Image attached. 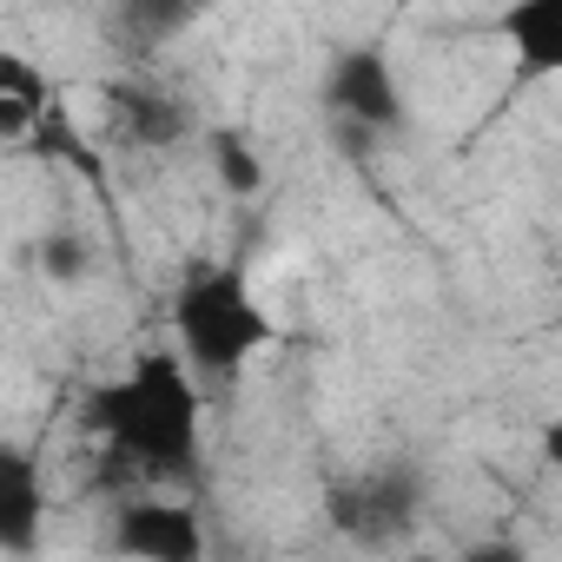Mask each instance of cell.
Instances as JSON below:
<instances>
[{
	"label": "cell",
	"mask_w": 562,
	"mask_h": 562,
	"mask_svg": "<svg viewBox=\"0 0 562 562\" xmlns=\"http://www.w3.org/2000/svg\"><path fill=\"white\" fill-rule=\"evenodd\" d=\"M41 509H47V496H41V470H34V457H21V450H8V463H0V549H34V536H41Z\"/></svg>",
	"instance_id": "obj_9"
},
{
	"label": "cell",
	"mask_w": 562,
	"mask_h": 562,
	"mask_svg": "<svg viewBox=\"0 0 562 562\" xmlns=\"http://www.w3.org/2000/svg\"><path fill=\"white\" fill-rule=\"evenodd\" d=\"M503 41L522 80H562V0H509Z\"/></svg>",
	"instance_id": "obj_6"
},
{
	"label": "cell",
	"mask_w": 562,
	"mask_h": 562,
	"mask_svg": "<svg viewBox=\"0 0 562 562\" xmlns=\"http://www.w3.org/2000/svg\"><path fill=\"white\" fill-rule=\"evenodd\" d=\"M555 331H562V299H555Z\"/></svg>",
	"instance_id": "obj_14"
},
{
	"label": "cell",
	"mask_w": 562,
	"mask_h": 562,
	"mask_svg": "<svg viewBox=\"0 0 562 562\" xmlns=\"http://www.w3.org/2000/svg\"><path fill=\"white\" fill-rule=\"evenodd\" d=\"M87 424H93V437H106V457H120L133 476H192L199 384L186 378V358L139 351L126 378H113L87 397Z\"/></svg>",
	"instance_id": "obj_1"
},
{
	"label": "cell",
	"mask_w": 562,
	"mask_h": 562,
	"mask_svg": "<svg viewBox=\"0 0 562 562\" xmlns=\"http://www.w3.org/2000/svg\"><path fill=\"white\" fill-rule=\"evenodd\" d=\"M542 463H549V470H562V417H549V424H542Z\"/></svg>",
	"instance_id": "obj_13"
},
{
	"label": "cell",
	"mask_w": 562,
	"mask_h": 562,
	"mask_svg": "<svg viewBox=\"0 0 562 562\" xmlns=\"http://www.w3.org/2000/svg\"><path fill=\"white\" fill-rule=\"evenodd\" d=\"M47 271H54V278H74V271H80V245H74V238H54V245H47Z\"/></svg>",
	"instance_id": "obj_12"
},
{
	"label": "cell",
	"mask_w": 562,
	"mask_h": 562,
	"mask_svg": "<svg viewBox=\"0 0 562 562\" xmlns=\"http://www.w3.org/2000/svg\"><path fill=\"white\" fill-rule=\"evenodd\" d=\"M113 549L146 562H199L205 536H199V516L179 503H126L113 522Z\"/></svg>",
	"instance_id": "obj_5"
},
{
	"label": "cell",
	"mask_w": 562,
	"mask_h": 562,
	"mask_svg": "<svg viewBox=\"0 0 562 562\" xmlns=\"http://www.w3.org/2000/svg\"><path fill=\"white\" fill-rule=\"evenodd\" d=\"M106 126L126 146H172V139H186V106L172 93H159V87L113 80L106 87Z\"/></svg>",
	"instance_id": "obj_7"
},
{
	"label": "cell",
	"mask_w": 562,
	"mask_h": 562,
	"mask_svg": "<svg viewBox=\"0 0 562 562\" xmlns=\"http://www.w3.org/2000/svg\"><path fill=\"white\" fill-rule=\"evenodd\" d=\"M212 8V0H113V21L133 34V41H172V34H186L199 14Z\"/></svg>",
	"instance_id": "obj_10"
},
{
	"label": "cell",
	"mask_w": 562,
	"mask_h": 562,
	"mask_svg": "<svg viewBox=\"0 0 562 562\" xmlns=\"http://www.w3.org/2000/svg\"><path fill=\"white\" fill-rule=\"evenodd\" d=\"M172 331H179V351L205 378H238L258 351L278 345V325L251 299V278L238 265H205L186 278L172 299Z\"/></svg>",
	"instance_id": "obj_2"
},
{
	"label": "cell",
	"mask_w": 562,
	"mask_h": 562,
	"mask_svg": "<svg viewBox=\"0 0 562 562\" xmlns=\"http://www.w3.org/2000/svg\"><path fill=\"white\" fill-rule=\"evenodd\" d=\"M325 106L364 133H391L404 120V87H397L384 47H345L325 74Z\"/></svg>",
	"instance_id": "obj_3"
},
{
	"label": "cell",
	"mask_w": 562,
	"mask_h": 562,
	"mask_svg": "<svg viewBox=\"0 0 562 562\" xmlns=\"http://www.w3.org/2000/svg\"><path fill=\"white\" fill-rule=\"evenodd\" d=\"M54 113V80L27 54H0V139H27Z\"/></svg>",
	"instance_id": "obj_8"
},
{
	"label": "cell",
	"mask_w": 562,
	"mask_h": 562,
	"mask_svg": "<svg viewBox=\"0 0 562 562\" xmlns=\"http://www.w3.org/2000/svg\"><path fill=\"white\" fill-rule=\"evenodd\" d=\"M212 166H218V179H225V192H238V199H251V192L265 186V166L251 159V146H245V133H212Z\"/></svg>",
	"instance_id": "obj_11"
},
{
	"label": "cell",
	"mask_w": 562,
	"mask_h": 562,
	"mask_svg": "<svg viewBox=\"0 0 562 562\" xmlns=\"http://www.w3.org/2000/svg\"><path fill=\"white\" fill-rule=\"evenodd\" d=\"M411 516H417V476L411 470H378L364 483L331 490V522L358 542H391L411 529Z\"/></svg>",
	"instance_id": "obj_4"
}]
</instances>
